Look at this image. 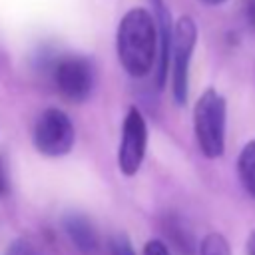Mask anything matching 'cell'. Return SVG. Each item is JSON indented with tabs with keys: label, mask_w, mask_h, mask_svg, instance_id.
<instances>
[{
	"label": "cell",
	"mask_w": 255,
	"mask_h": 255,
	"mask_svg": "<svg viewBox=\"0 0 255 255\" xmlns=\"http://www.w3.org/2000/svg\"><path fill=\"white\" fill-rule=\"evenodd\" d=\"M116 46L120 64L129 76H147L159 54V32L155 18L145 8L128 10L120 20Z\"/></svg>",
	"instance_id": "obj_1"
},
{
	"label": "cell",
	"mask_w": 255,
	"mask_h": 255,
	"mask_svg": "<svg viewBox=\"0 0 255 255\" xmlns=\"http://www.w3.org/2000/svg\"><path fill=\"white\" fill-rule=\"evenodd\" d=\"M225 118H227V104L225 98L207 88L193 108V129L195 139L205 157H219L225 149Z\"/></svg>",
	"instance_id": "obj_2"
},
{
	"label": "cell",
	"mask_w": 255,
	"mask_h": 255,
	"mask_svg": "<svg viewBox=\"0 0 255 255\" xmlns=\"http://www.w3.org/2000/svg\"><path fill=\"white\" fill-rule=\"evenodd\" d=\"M197 42V26L191 16H181L173 24V42H171V90L173 100L183 106L187 102L189 90V62Z\"/></svg>",
	"instance_id": "obj_3"
},
{
	"label": "cell",
	"mask_w": 255,
	"mask_h": 255,
	"mask_svg": "<svg viewBox=\"0 0 255 255\" xmlns=\"http://www.w3.org/2000/svg\"><path fill=\"white\" fill-rule=\"evenodd\" d=\"M74 124L72 120L56 108L44 110L32 129L34 145L40 153L48 157H60L66 155L74 145Z\"/></svg>",
	"instance_id": "obj_4"
},
{
	"label": "cell",
	"mask_w": 255,
	"mask_h": 255,
	"mask_svg": "<svg viewBox=\"0 0 255 255\" xmlns=\"http://www.w3.org/2000/svg\"><path fill=\"white\" fill-rule=\"evenodd\" d=\"M147 147V126L137 108H129L122 124V139L118 151V163L124 175H135L143 163Z\"/></svg>",
	"instance_id": "obj_5"
},
{
	"label": "cell",
	"mask_w": 255,
	"mask_h": 255,
	"mask_svg": "<svg viewBox=\"0 0 255 255\" xmlns=\"http://www.w3.org/2000/svg\"><path fill=\"white\" fill-rule=\"evenodd\" d=\"M54 84L68 102H84L94 88V70L86 58L66 56L54 66Z\"/></svg>",
	"instance_id": "obj_6"
},
{
	"label": "cell",
	"mask_w": 255,
	"mask_h": 255,
	"mask_svg": "<svg viewBox=\"0 0 255 255\" xmlns=\"http://www.w3.org/2000/svg\"><path fill=\"white\" fill-rule=\"evenodd\" d=\"M153 12H155V22H157V32H159V54H157V86L163 88L165 78H167V66L171 58V42H173V26L171 18L167 12V6L163 0H151Z\"/></svg>",
	"instance_id": "obj_7"
},
{
	"label": "cell",
	"mask_w": 255,
	"mask_h": 255,
	"mask_svg": "<svg viewBox=\"0 0 255 255\" xmlns=\"http://www.w3.org/2000/svg\"><path fill=\"white\" fill-rule=\"evenodd\" d=\"M64 229L70 237V241L84 253H94L98 247V233L92 225V221L78 211H72L68 215H64Z\"/></svg>",
	"instance_id": "obj_8"
},
{
	"label": "cell",
	"mask_w": 255,
	"mask_h": 255,
	"mask_svg": "<svg viewBox=\"0 0 255 255\" xmlns=\"http://www.w3.org/2000/svg\"><path fill=\"white\" fill-rule=\"evenodd\" d=\"M237 173L243 189L255 197V139L247 141L237 157Z\"/></svg>",
	"instance_id": "obj_9"
},
{
	"label": "cell",
	"mask_w": 255,
	"mask_h": 255,
	"mask_svg": "<svg viewBox=\"0 0 255 255\" xmlns=\"http://www.w3.org/2000/svg\"><path fill=\"white\" fill-rule=\"evenodd\" d=\"M199 255H231V249L221 233H209L201 241Z\"/></svg>",
	"instance_id": "obj_10"
},
{
	"label": "cell",
	"mask_w": 255,
	"mask_h": 255,
	"mask_svg": "<svg viewBox=\"0 0 255 255\" xmlns=\"http://www.w3.org/2000/svg\"><path fill=\"white\" fill-rule=\"evenodd\" d=\"M4 255H42V253L30 241H26V239H14L8 245V249H6Z\"/></svg>",
	"instance_id": "obj_11"
},
{
	"label": "cell",
	"mask_w": 255,
	"mask_h": 255,
	"mask_svg": "<svg viewBox=\"0 0 255 255\" xmlns=\"http://www.w3.org/2000/svg\"><path fill=\"white\" fill-rule=\"evenodd\" d=\"M112 255H135L131 243L128 241V237L120 235L112 241Z\"/></svg>",
	"instance_id": "obj_12"
},
{
	"label": "cell",
	"mask_w": 255,
	"mask_h": 255,
	"mask_svg": "<svg viewBox=\"0 0 255 255\" xmlns=\"http://www.w3.org/2000/svg\"><path fill=\"white\" fill-rule=\"evenodd\" d=\"M143 255H169V251H167V247L159 239H151V241L145 243Z\"/></svg>",
	"instance_id": "obj_13"
},
{
	"label": "cell",
	"mask_w": 255,
	"mask_h": 255,
	"mask_svg": "<svg viewBox=\"0 0 255 255\" xmlns=\"http://www.w3.org/2000/svg\"><path fill=\"white\" fill-rule=\"evenodd\" d=\"M245 18H247L251 30L255 32V0H245Z\"/></svg>",
	"instance_id": "obj_14"
},
{
	"label": "cell",
	"mask_w": 255,
	"mask_h": 255,
	"mask_svg": "<svg viewBox=\"0 0 255 255\" xmlns=\"http://www.w3.org/2000/svg\"><path fill=\"white\" fill-rule=\"evenodd\" d=\"M8 189V181H6V173H4V165L0 161V193H6Z\"/></svg>",
	"instance_id": "obj_15"
},
{
	"label": "cell",
	"mask_w": 255,
	"mask_h": 255,
	"mask_svg": "<svg viewBox=\"0 0 255 255\" xmlns=\"http://www.w3.org/2000/svg\"><path fill=\"white\" fill-rule=\"evenodd\" d=\"M245 249H247V255H255V231L249 235V239H247V245H245Z\"/></svg>",
	"instance_id": "obj_16"
},
{
	"label": "cell",
	"mask_w": 255,
	"mask_h": 255,
	"mask_svg": "<svg viewBox=\"0 0 255 255\" xmlns=\"http://www.w3.org/2000/svg\"><path fill=\"white\" fill-rule=\"evenodd\" d=\"M201 2H205V4H211V6H217V4H223L225 0H201Z\"/></svg>",
	"instance_id": "obj_17"
}]
</instances>
